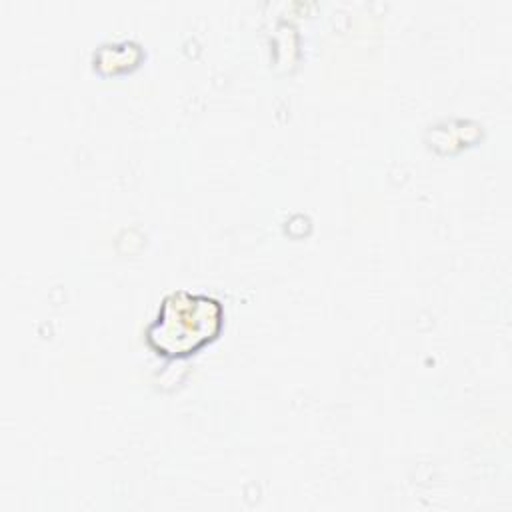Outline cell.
Instances as JSON below:
<instances>
[{
  "label": "cell",
  "instance_id": "obj_1",
  "mask_svg": "<svg viewBox=\"0 0 512 512\" xmlns=\"http://www.w3.org/2000/svg\"><path fill=\"white\" fill-rule=\"evenodd\" d=\"M222 324L220 302L190 292L168 294L148 326V344L166 356H186L212 340Z\"/></svg>",
  "mask_w": 512,
  "mask_h": 512
}]
</instances>
